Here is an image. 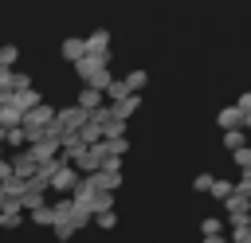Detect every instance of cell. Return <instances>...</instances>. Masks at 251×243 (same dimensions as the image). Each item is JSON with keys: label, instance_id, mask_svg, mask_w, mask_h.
Here are the masks:
<instances>
[{"label": "cell", "instance_id": "1", "mask_svg": "<svg viewBox=\"0 0 251 243\" xmlns=\"http://www.w3.org/2000/svg\"><path fill=\"white\" fill-rule=\"evenodd\" d=\"M39 204H47V180H39V176H27V180H24L20 208H24V212H31V208H39Z\"/></svg>", "mask_w": 251, "mask_h": 243}, {"label": "cell", "instance_id": "2", "mask_svg": "<svg viewBox=\"0 0 251 243\" xmlns=\"http://www.w3.org/2000/svg\"><path fill=\"white\" fill-rule=\"evenodd\" d=\"M55 122L63 125V133H67V129H82V122H86V110H82L78 102H75V106H59V110H55Z\"/></svg>", "mask_w": 251, "mask_h": 243}, {"label": "cell", "instance_id": "3", "mask_svg": "<svg viewBox=\"0 0 251 243\" xmlns=\"http://www.w3.org/2000/svg\"><path fill=\"white\" fill-rule=\"evenodd\" d=\"M224 212H227V219H243V216H251V196L235 188L231 196H224Z\"/></svg>", "mask_w": 251, "mask_h": 243}, {"label": "cell", "instance_id": "4", "mask_svg": "<svg viewBox=\"0 0 251 243\" xmlns=\"http://www.w3.org/2000/svg\"><path fill=\"white\" fill-rule=\"evenodd\" d=\"M35 169H39V157L31 153V145H24V153H16V157H12V172L27 180V176H35Z\"/></svg>", "mask_w": 251, "mask_h": 243}, {"label": "cell", "instance_id": "5", "mask_svg": "<svg viewBox=\"0 0 251 243\" xmlns=\"http://www.w3.org/2000/svg\"><path fill=\"white\" fill-rule=\"evenodd\" d=\"M82 153H86L82 133H78V129H67V133H63V157H67V161H78Z\"/></svg>", "mask_w": 251, "mask_h": 243}, {"label": "cell", "instance_id": "6", "mask_svg": "<svg viewBox=\"0 0 251 243\" xmlns=\"http://www.w3.org/2000/svg\"><path fill=\"white\" fill-rule=\"evenodd\" d=\"M75 102H78V106H82V110L90 114L94 106H102V102H106V90H98V86H90V82H82V90H78V98H75Z\"/></svg>", "mask_w": 251, "mask_h": 243}, {"label": "cell", "instance_id": "7", "mask_svg": "<svg viewBox=\"0 0 251 243\" xmlns=\"http://www.w3.org/2000/svg\"><path fill=\"white\" fill-rule=\"evenodd\" d=\"M82 39H86V51H94V55H110V31H106V27L90 31V35H82Z\"/></svg>", "mask_w": 251, "mask_h": 243}, {"label": "cell", "instance_id": "8", "mask_svg": "<svg viewBox=\"0 0 251 243\" xmlns=\"http://www.w3.org/2000/svg\"><path fill=\"white\" fill-rule=\"evenodd\" d=\"M59 55H63L67 63H75V59H82V55H86V39H78V35H71V39H63V47H59Z\"/></svg>", "mask_w": 251, "mask_h": 243}, {"label": "cell", "instance_id": "9", "mask_svg": "<svg viewBox=\"0 0 251 243\" xmlns=\"http://www.w3.org/2000/svg\"><path fill=\"white\" fill-rule=\"evenodd\" d=\"M216 125H220V129H235V125H243V110H239V106H224V110L216 114Z\"/></svg>", "mask_w": 251, "mask_h": 243}, {"label": "cell", "instance_id": "10", "mask_svg": "<svg viewBox=\"0 0 251 243\" xmlns=\"http://www.w3.org/2000/svg\"><path fill=\"white\" fill-rule=\"evenodd\" d=\"M12 102H16L20 110H31L35 102H43V94H39L35 86H24V90H12Z\"/></svg>", "mask_w": 251, "mask_h": 243}, {"label": "cell", "instance_id": "11", "mask_svg": "<svg viewBox=\"0 0 251 243\" xmlns=\"http://www.w3.org/2000/svg\"><path fill=\"white\" fill-rule=\"evenodd\" d=\"M220 145H224L227 153H231V149H239V145H247V129H243V125H235V129H224Z\"/></svg>", "mask_w": 251, "mask_h": 243}, {"label": "cell", "instance_id": "12", "mask_svg": "<svg viewBox=\"0 0 251 243\" xmlns=\"http://www.w3.org/2000/svg\"><path fill=\"white\" fill-rule=\"evenodd\" d=\"M200 235H204L208 243H220V235H224V219H216V216L200 219Z\"/></svg>", "mask_w": 251, "mask_h": 243}, {"label": "cell", "instance_id": "13", "mask_svg": "<svg viewBox=\"0 0 251 243\" xmlns=\"http://www.w3.org/2000/svg\"><path fill=\"white\" fill-rule=\"evenodd\" d=\"M24 223V208L20 204H4L0 208V227H20Z\"/></svg>", "mask_w": 251, "mask_h": 243}, {"label": "cell", "instance_id": "14", "mask_svg": "<svg viewBox=\"0 0 251 243\" xmlns=\"http://www.w3.org/2000/svg\"><path fill=\"white\" fill-rule=\"evenodd\" d=\"M0 125H24V110L16 102H0Z\"/></svg>", "mask_w": 251, "mask_h": 243}, {"label": "cell", "instance_id": "15", "mask_svg": "<svg viewBox=\"0 0 251 243\" xmlns=\"http://www.w3.org/2000/svg\"><path fill=\"white\" fill-rule=\"evenodd\" d=\"M31 223H35V227H51V223H55V208H51V204L31 208Z\"/></svg>", "mask_w": 251, "mask_h": 243}, {"label": "cell", "instance_id": "16", "mask_svg": "<svg viewBox=\"0 0 251 243\" xmlns=\"http://www.w3.org/2000/svg\"><path fill=\"white\" fill-rule=\"evenodd\" d=\"M231 192H235V184H231V180H224V176H216V180H212V188H208V196H212V200H220V204H224V196H231Z\"/></svg>", "mask_w": 251, "mask_h": 243}, {"label": "cell", "instance_id": "17", "mask_svg": "<svg viewBox=\"0 0 251 243\" xmlns=\"http://www.w3.org/2000/svg\"><path fill=\"white\" fill-rule=\"evenodd\" d=\"M231 165H235L239 172H251V145H239V149H231Z\"/></svg>", "mask_w": 251, "mask_h": 243}, {"label": "cell", "instance_id": "18", "mask_svg": "<svg viewBox=\"0 0 251 243\" xmlns=\"http://www.w3.org/2000/svg\"><path fill=\"white\" fill-rule=\"evenodd\" d=\"M145 82H149V71H141V67L126 74V86H129V90H145Z\"/></svg>", "mask_w": 251, "mask_h": 243}, {"label": "cell", "instance_id": "19", "mask_svg": "<svg viewBox=\"0 0 251 243\" xmlns=\"http://www.w3.org/2000/svg\"><path fill=\"white\" fill-rule=\"evenodd\" d=\"M94 223H98L102 231H110V227H118V216H114V208H106V212H94Z\"/></svg>", "mask_w": 251, "mask_h": 243}, {"label": "cell", "instance_id": "20", "mask_svg": "<svg viewBox=\"0 0 251 243\" xmlns=\"http://www.w3.org/2000/svg\"><path fill=\"white\" fill-rule=\"evenodd\" d=\"M16 59H20V47L16 43H4L0 47V67H16Z\"/></svg>", "mask_w": 251, "mask_h": 243}, {"label": "cell", "instance_id": "21", "mask_svg": "<svg viewBox=\"0 0 251 243\" xmlns=\"http://www.w3.org/2000/svg\"><path fill=\"white\" fill-rule=\"evenodd\" d=\"M212 180H216L212 172H200V176L192 180V192H208V188H212Z\"/></svg>", "mask_w": 251, "mask_h": 243}, {"label": "cell", "instance_id": "22", "mask_svg": "<svg viewBox=\"0 0 251 243\" xmlns=\"http://www.w3.org/2000/svg\"><path fill=\"white\" fill-rule=\"evenodd\" d=\"M24 86H31V74H24V71H12V90H24Z\"/></svg>", "mask_w": 251, "mask_h": 243}, {"label": "cell", "instance_id": "23", "mask_svg": "<svg viewBox=\"0 0 251 243\" xmlns=\"http://www.w3.org/2000/svg\"><path fill=\"white\" fill-rule=\"evenodd\" d=\"M12 176V157H0V180Z\"/></svg>", "mask_w": 251, "mask_h": 243}, {"label": "cell", "instance_id": "24", "mask_svg": "<svg viewBox=\"0 0 251 243\" xmlns=\"http://www.w3.org/2000/svg\"><path fill=\"white\" fill-rule=\"evenodd\" d=\"M235 106H239L243 114H251V90H247V94H239V102H235Z\"/></svg>", "mask_w": 251, "mask_h": 243}, {"label": "cell", "instance_id": "25", "mask_svg": "<svg viewBox=\"0 0 251 243\" xmlns=\"http://www.w3.org/2000/svg\"><path fill=\"white\" fill-rule=\"evenodd\" d=\"M0 86H8V90H12V67H0Z\"/></svg>", "mask_w": 251, "mask_h": 243}, {"label": "cell", "instance_id": "26", "mask_svg": "<svg viewBox=\"0 0 251 243\" xmlns=\"http://www.w3.org/2000/svg\"><path fill=\"white\" fill-rule=\"evenodd\" d=\"M243 129H247V133H251V114H243Z\"/></svg>", "mask_w": 251, "mask_h": 243}, {"label": "cell", "instance_id": "27", "mask_svg": "<svg viewBox=\"0 0 251 243\" xmlns=\"http://www.w3.org/2000/svg\"><path fill=\"white\" fill-rule=\"evenodd\" d=\"M4 204H8V196H4V188H0V208H4Z\"/></svg>", "mask_w": 251, "mask_h": 243}]
</instances>
